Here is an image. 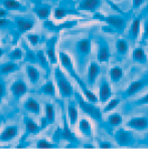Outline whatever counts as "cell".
<instances>
[{
  "label": "cell",
  "mask_w": 148,
  "mask_h": 149,
  "mask_svg": "<svg viewBox=\"0 0 148 149\" xmlns=\"http://www.w3.org/2000/svg\"><path fill=\"white\" fill-rule=\"evenodd\" d=\"M58 60H60L62 67L67 71V73H69V76H71L72 78L76 81V83L79 85L80 89L82 90L85 98H86L89 102L93 103V104H97V103L99 102V98L97 97V95H96L94 92H92L89 89V87L87 86L86 83L82 80V78L79 76V74L76 72L75 67H74V63H73V61H72L71 56H69L67 52H60V54H58Z\"/></svg>",
  "instance_id": "1"
},
{
  "label": "cell",
  "mask_w": 148,
  "mask_h": 149,
  "mask_svg": "<svg viewBox=\"0 0 148 149\" xmlns=\"http://www.w3.org/2000/svg\"><path fill=\"white\" fill-rule=\"evenodd\" d=\"M92 52V39L82 38L75 43V56L80 72H84Z\"/></svg>",
  "instance_id": "2"
},
{
  "label": "cell",
  "mask_w": 148,
  "mask_h": 149,
  "mask_svg": "<svg viewBox=\"0 0 148 149\" xmlns=\"http://www.w3.org/2000/svg\"><path fill=\"white\" fill-rule=\"evenodd\" d=\"M54 80L58 86V93L63 98H71L74 95L73 85L60 68H56L54 70Z\"/></svg>",
  "instance_id": "3"
},
{
  "label": "cell",
  "mask_w": 148,
  "mask_h": 149,
  "mask_svg": "<svg viewBox=\"0 0 148 149\" xmlns=\"http://www.w3.org/2000/svg\"><path fill=\"white\" fill-rule=\"evenodd\" d=\"M75 98L77 101L79 108L84 112L85 114H87L88 116H90L92 119L96 120V121L100 122L102 120V112L100 110V108L98 106H96V104L89 102L87 99H85L84 97L80 93H75Z\"/></svg>",
  "instance_id": "4"
},
{
  "label": "cell",
  "mask_w": 148,
  "mask_h": 149,
  "mask_svg": "<svg viewBox=\"0 0 148 149\" xmlns=\"http://www.w3.org/2000/svg\"><path fill=\"white\" fill-rule=\"evenodd\" d=\"M114 139L116 141V143L121 147H129V146L133 145L135 142L133 133L124 128H119L115 132Z\"/></svg>",
  "instance_id": "5"
},
{
  "label": "cell",
  "mask_w": 148,
  "mask_h": 149,
  "mask_svg": "<svg viewBox=\"0 0 148 149\" xmlns=\"http://www.w3.org/2000/svg\"><path fill=\"white\" fill-rule=\"evenodd\" d=\"M126 127L129 130L136 132H145L148 130V117L146 116H133L126 122Z\"/></svg>",
  "instance_id": "6"
},
{
  "label": "cell",
  "mask_w": 148,
  "mask_h": 149,
  "mask_svg": "<svg viewBox=\"0 0 148 149\" xmlns=\"http://www.w3.org/2000/svg\"><path fill=\"white\" fill-rule=\"evenodd\" d=\"M111 58V50L109 47L107 41L103 38H100L98 43V52H97V60L100 63H108Z\"/></svg>",
  "instance_id": "7"
},
{
  "label": "cell",
  "mask_w": 148,
  "mask_h": 149,
  "mask_svg": "<svg viewBox=\"0 0 148 149\" xmlns=\"http://www.w3.org/2000/svg\"><path fill=\"white\" fill-rule=\"evenodd\" d=\"M107 24L110 26L112 29L116 30V31L122 32L124 31L126 26V20L121 16H117V15H110V16L101 17Z\"/></svg>",
  "instance_id": "8"
},
{
  "label": "cell",
  "mask_w": 148,
  "mask_h": 149,
  "mask_svg": "<svg viewBox=\"0 0 148 149\" xmlns=\"http://www.w3.org/2000/svg\"><path fill=\"white\" fill-rule=\"evenodd\" d=\"M112 95H113V92H112L111 84L106 79H102L99 87V96H98L99 102H101L102 104H106L112 98Z\"/></svg>",
  "instance_id": "9"
},
{
  "label": "cell",
  "mask_w": 148,
  "mask_h": 149,
  "mask_svg": "<svg viewBox=\"0 0 148 149\" xmlns=\"http://www.w3.org/2000/svg\"><path fill=\"white\" fill-rule=\"evenodd\" d=\"M34 25H35V20L30 17L18 16L15 18V26L19 33H24V32L29 31L34 27Z\"/></svg>",
  "instance_id": "10"
},
{
  "label": "cell",
  "mask_w": 148,
  "mask_h": 149,
  "mask_svg": "<svg viewBox=\"0 0 148 149\" xmlns=\"http://www.w3.org/2000/svg\"><path fill=\"white\" fill-rule=\"evenodd\" d=\"M27 91H28V88L26 83L23 80H21V79L14 81L11 86H10V92L13 95V97L17 100L20 99L22 96H24L27 93Z\"/></svg>",
  "instance_id": "11"
},
{
  "label": "cell",
  "mask_w": 148,
  "mask_h": 149,
  "mask_svg": "<svg viewBox=\"0 0 148 149\" xmlns=\"http://www.w3.org/2000/svg\"><path fill=\"white\" fill-rule=\"evenodd\" d=\"M100 74H101V67L99 63L91 62L88 67V71H87V82L90 86H94Z\"/></svg>",
  "instance_id": "12"
},
{
  "label": "cell",
  "mask_w": 148,
  "mask_h": 149,
  "mask_svg": "<svg viewBox=\"0 0 148 149\" xmlns=\"http://www.w3.org/2000/svg\"><path fill=\"white\" fill-rule=\"evenodd\" d=\"M58 41V37L54 36L51 39H49L47 42V49H45V54H47L49 62L51 65H56L58 63V56L56 52V45Z\"/></svg>",
  "instance_id": "13"
},
{
  "label": "cell",
  "mask_w": 148,
  "mask_h": 149,
  "mask_svg": "<svg viewBox=\"0 0 148 149\" xmlns=\"http://www.w3.org/2000/svg\"><path fill=\"white\" fill-rule=\"evenodd\" d=\"M102 5L101 0H81L78 5V9L81 11L96 12Z\"/></svg>",
  "instance_id": "14"
},
{
  "label": "cell",
  "mask_w": 148,
  "mask_h": 149,
  "mask_svg": "<svg viewBox=\"0 0 148 149\" xmlns=\"http://www.w3.org/2000/svg\"><path fill=\"white\" fill-rule=\"evenodd\" d=\"M146 86V82L144 80H136L133 82L130 83V85L128 86V88L126 89L125 93V97H132V96L138 94L139 92H141L144 87Z\"/></svg>",
  "instance_id": "15"
},
{
  "label": "cell",
  "mask_w": 148,
  "mask_h": 149,
  "mask_svg": "<svg viewBox=\"0 0 148 149\" xmlns=\"http://www.w3.org/2000/svg\"><path fill=\"white\" fill-rule=\"evenodd\" d=\"M18 135V127L16 125H10L3 129L0 133V141L1 142H9L13 140Z\"/></svg>",
  "instance_id": "16"
},
{
  "label": "cell",
  "mask_w": 148,
  "mask_h": 149,
  "mask_svg": "<svg viewBox=\"0 0 148 149\" xmlns=\"http://www.w3.org/2000/svg\"><path fill=\"white\" fill-rule=\"evenodd\" d=\"M141 21H142V18L140 16L135 17V18L132 20L131 24H130L129 27V37L132 39L133 41L138 40V38L140 37L141 34Z\"/></svg>",
  "instance_id": "17"
},
{
  "label": "cell",
  "mask_w": 148,
  "mask_h": 149,
  "mask_svg": "<svg viewBox=\"0 0 148 149\" xmlns=\"http://www.w3.org/2000/svg\"><path fill=\"white\" fill-rule=\"evenodd\" d=\"M67 119H69V125L74 127L79 121V111H78V107L75 102L69 101V105H67Z\"/></svg>",
  "instance_id": "18"
},
{
  "label": "cell",
  "mask_w": 148,
  "mask_h": 149,
  "mask_svg": "<svg viewBox=\"0 0 148 149\" xmlns=\"http://www.w3.org/2000/svg\"><path fill=\"white\" fill-rule=\"evenodd\" d=\"M78 127H79L80 133L85 137H91L93 134L92 124L87 118H81L78 121Z\"/></svg>",
  "instance_id": "19"
},
{
  "label": "cell",
  "mask_w": 148,
  "mask_h": 149,
  "mask_svg": "<svg viewBox=\"0 0 148 149\" xmlns=\"http://www.w3.org/2000/svg\"><path fill=\"white\" fill-rule=\"evenodd\" d=\"M131 58L135 63H140V65H145V63H147V61H148L146 52L141 47H136V49H133V52H132V54H131Z\"/></svg>",
  "instance_id": "20"
},
{
  "label": "cell",
  "mask_w": 148,
  "mask_h": 149,
  "mask_svg": "<svg viewBox=\"0 0 148 149\" xmlns=\"http://www.w3.org/2000/svg\"><path fill=\"white\" fill-rule=\"evenodd\" d=\"M24 125H25V131H26L27 135H36L41 131L40 126L36 123L34 120H32L29 117H25L24 120Z\"/></svg>",
  "instance_id": "21"
},
{
  "label": "cell",
  "mask_w": 148,
  "mask_h": 149,
  "mask_svg": "<svg viewBox=\"0 0 148 149\" xmlns=\"http://www.w3.org/2000/svg\"><path fill=\"white\" fill-rule=\"evenodd\" d=\"M23 107H24L25 111H27L28 113L34 114V115H40V104L34 98H28L25 101Z\"/></svg>",
  "instance_id": "22"
},
{
  "label": "cell",
  "mask_w": 148,
  "mask_h": 149,
  "mask_svg": "<svg viewBox=\"0 0 148 149\" xmlns=\"http://www.w3.org/2000/svg\"><path fill=\"white\" fill-rule=\"evenodd\" d=\"M123 76H124V71L121 67L119 65H114L110 69L109 71V78H110V81L112 83H119L120 81L123 79Z\"/></svg>",
  "instance_id": "23"
},
{
  "label": "cell",
  "mask_w": 148,
  "mask_h": 149,
  "mask_svg": "<svg viewBox=\"0 0 148 149\" xmlns=\"http://www.w3.org/2000/svg\"><path fill=\"white\" fill-rule=\"evenodd\" d=\"M44 118L47 119L49 124H54L56 122V107L51 103H47L44 105Z\"/></svg>",
  "instance_id": "24"
},
{
  "label": "cell",
  "mask_w": 148,
  "mask_h": 149,
  "mask_svg": "<svg viewBox=\"0 0 148 149\" xmlns=\"http://www.w3.org/2000/svg\"><path fill=\"white\" fill-rule=\"evenodd\" d=\"M20 69V65L19 63H14V62H10V63H2L0 65V74L4 76V74H13L15 72H17Z\"/></svg>",
  "instance_id": "25"
},
{
  "label": "cell",
  "mask_w": 148,
  "mask_h": 149,
  "mask_svg": "<svg viewBox=\"0 0 148 149\" xmlns=\"http://www.w3.org/2000/svg\"><path fill=\"white\" fill-rule=\"evenodd\" d=\"M2 5L6 10H16V11H24L26 8L20 3L18 0H3Z\"/></svg>",
  "instance_id": "26"
},
{
  "label": "cell",
  "mask_w": 148,
  "mask_h": 149,
  "mask_svg": "<svg viewBox=\"0 0 148 149\" xmlns=\"http://www.w3.org/2000/svg\"><path fill=\"white\" fill-rule=\"evenodd\" d=\"M26 76L31 84H36L40 79V73L38 68L33 67L32 65H28L26 67Z\"/></svg>",
  "instance_id": "27"
},
{
  "label": "cell",
  "mask_w": 148,
  "mask_h": 149,
  "mask_svg": "<svg viewBox=\"0 0 148 149\" xmlns=\"http://www.w3.org/2000/svg\"><path fill=\"white\" fill-rule=\"evenodd\" d=\"M38 93L42 94V95H47L54 97L56 96V86H54L53 81H47V83L42 85L40 87V89L38 90Z\"/></svg>",
  "instance_id": "28"
},
{
  "label": "cell",
  "mask_w": 148,
  "mask_h": 149,
  "mask_svg": "<svg viewBox=\"0 0 148 149\" xmlns=\"http://www.w3.org/2000/svg\"><path fill=\"white\" fill-rule=\"evenodd\" d=\"M115 47H116V50L120 56H126V54L129 52L130 45L126 39L124 38H119L117 39L116 43H115Z\"/></svg>",
  "instance_id": "29"
},
{
  "label": "cell",
  "mask_w": 148,
  "mask_h": 149,
  "mask_svg": "<svg viewBox=\"0 0 148 149\" xmlns=\"http://www.w3.org/2000/svg\"><path fill=\"white\" fill-rule=\"evenodd\" d=\"M107 123L112 127H118L123 123V116L120 113H111L107 117Z\"/></svg>",
  "instance_id": "30"
},
{
  "label": "cell",
  "mask_w": 148,
  "mask_h": 149,
  "mask_svg": "<svg viewBox=\"0 0 148 149\" xmlns=\"http://www.w3.org/2000/svg\"><path fill=\"white\" fill-rule=\"evenodd\" d=\"M120 104H121L120 98H111V99L106 103L105 107H104V109H103V113H105V114L110 113V112H112L113 110H115Z\"/></svg>",
  "instance_id": "31"
},
{
  "label": "cell",
  "mask_w": 148,
  "mask_h": 149,
  "mask_svg": "<svg viewBox=\"0 0 148 149\" xmlns=\"http://www.w3.org/2000/svg\"><path fill=\"white\" fill-rule=\"evenodd\" d=\"M36 56H38V63L40 65V67L43 70H45L47 72H49V58H47V54L42 50H38L36 52Z\"/></svg>",
  "instance_id": "32"
},
{
  "label": "cell",
  "mask_w": 148,
  "mask_h": 149,
  "mask_svg": "<svg viewBox=\"0 0 148 149\" xmlns=\"http://www.w3.org/2000/svg\"><path fill=\"white\" fill-rule=\"evenodd\" d=\"M36 15H38V17L40 19H43V20H45V19H47L49 17V15H51V7L49 5H43V6H40V7H38V9H36Z\"/></svg>",
  "instance_id": "33"
},
{
  "label": "cell",
  "mask_w": 148,
  "mask_h": 149,
  "mask_svg": "<svg viewBox=\"0 0 148 149\" xmlns=\"http://www.w3.org/2000/svg\"><path fill=\"white\" fill-rule=\"evenodd\" d=\"M72 13H75V12L71 11V10H67V9H64V8H56L54 11V16L56 19L60 20V19H64L65 17H67V15L72 14Z\"/></svg>",
  "instance_id": "34"
},
{
  "label": "cell",
  "mask_w": 148,
  "mask_h": 149,
  "mask_svg": "<svg viewBox=\"0 0 148 149\" xmlns=\"http://www.w3.org/2000/svg\"><path fill=\"white\" fill-rule=\"evenodd\" d=\"M23 54H24L23 50L21 49L20 47H16V49H14L13 50H11V52H10V54H9V58H10L11 61L17 62V61L22 60Z\"/></svg>",
  "instance_id": "35"
},
{
  "label": "cell",
  "mask_w": 148,
  "mask_h": 149,
  "mask_svg": "<svg viewBox=\"0 0 148 149\" xmlns=\"http://www.w3.org/2000/svg\"><path fill=\"white\" fill-rule=\"evenodd\" d=\"M36 147L38 148H51V147H54V145L51 144V142L47 139H45V138H40L38 141Z\"/></svg>",
  "instance_id": "36"
},
{
  "label": "cell",
  "mask_w": 148,
  "mask_h": 149,
  "mask_svg": "<svg viewBox=\"0 0 148 149\" xmlns=\"http://www.w3.org/2000/svg\"><path fill=\"white\" fill-rule=\"evenodd\" d=\"M27 40L29 41V43L33 47H36V45L40 43V36L35 33H29L27 34Z\"/></svg>",
  "instance_id": "37"
},
{
  "label": "cell",
  "mask_w": 148,
  "mask_h": 149,
  "mask_svg": "<svg viewBox=\"0 0 148 149\" xmlns=\"http://www.w3.org/2000/svg\"><path fill=\"white\" fill-rule=\"evenodd\" d=\"M12 27V21L10 19H7L5 17L0 18V29H8Z\"/></svg>",
  "instance_id": "38"
},
{
  "label": "cell",
  "mask_w": 148,
  "mask_h": 149,
  "mask_svg": "<svg viewBox=\"0 0 148 149\" xmlns=\"http://www.w3.org/2000/svg\"><path fill=\"white\" fill-rule=\"evenodd\" d=\"M25 56H26V60L28 61V62H30L32 63H38V56H36L35 52H33L32 50L26 49V54H25Z\"/></svg>",
  "instance_id": "39"
},
{
  "label": "cell",
  "mask_w": 148,
  "mask_h": 149,
  "mask_svg": "<svg viewBox=\"0 0 148 149\" xmlns=\"http://www.w3.org/2000/svg\"><path fill=\"white\" fill-rule=\"evenodd\" d=\"M142 40L146 41L148 40V18L145 19L143 22V27H142Z\"/></svg>",
  "instance_id": "40"
},
{
  "label": "cell",
  "mask_w": 148,
  "mask_h": 149,
  "mask_svg": "<svg viewBox=\"0 0 148 149\" xmlns=\"http://www.w3.org/2000/svg\"><path fill=\"white\" fill-rule=\"evenodd\" d=\"M136 105H139V106H142V105H148V93L144 94L142 97L139 98V99L136 101Z\"/></svg>",
  "instance_id": "41"
},
{
  "label": "cell",
  "mask_w": 148,
  "mask_h": 149,
  "mask_svg": "<svg viewBox=\"0 0 148 149\" xmlns=\"http://www.w3.org/2000/svg\"><path fill=\"white\" fill-rule=\"evenodd\" d=\"M145 0H132V7L133 9H139L143 5Z\"/></svg>",
  "instance_id": "42"
},
{
  "label": "cell",
  "mask_w": 148,
  "mask_h": 149,
  "mask_svg": "<svg viewBox=\"0 0 148 149\" xmlns=\"http://www.w3.org/2000/svg\"><path fill=\"white\" fill-rule=\"evenodd\" d=\"M6 95V85L3 81L0 80V98H3Z\"/></svg>",
  "instance_id": "43"
},
{
  "label": "cell",
  "mask_w": 148,
  "mask_h": 149,
  "mask_svg": "<svg viewBox=\"0 0 148 149\" xmlns=\"http://www.w3.org/2000/svg\"><path fill=\"white\" fill-rule=\"evenodd\" d=\"M100 148H112L113 147V144L111 142H108V141H102L99 145Z\"/></svg>",
  "instance_id": "44"
},
{
  "label": "cell",
  "mask_w": 148,
  "mask_h": 149,
  "mask_svg": "<svg viewBox=\"0 0 148 149\" xmlns=\"http://www.w3.org/2000/svg\"><path fill=\"white\" fill-rule=\"evenodd\" d=\"M106 1H107L108 3L110 4V6H111V7H112L114 10H116V11H117V12H119V13H122V10L120 9V8L118 7V6H116L114 3H113V2H112V0H106Z\"/></svg>",
  "instance_id": "45"
},
{
  "label": "cell",
  "mask_w": 148,
  "mask_h": 149,
  "mask_svg": "<svg viewBox=\"0 0 148 149\" xmlns=\"http://www.w3.org/2000/svg\"><path fill=\"white\" fill-rule=\"evenodd\" d=\"M47 125H49V123H47V119H45L44 117L41 118V119H40V128H41V129H44L45 127L47 126Z\"/></svg>",
  "instance_id": "46"
},
{
  "label": "cell",
  "mask_w": 148,
  "mask_h": 149,
  "mask_svg": "<svg viewBox=\"0 0 148 149\" xmlns=\"http://www.w3.org/2000/svg\"><path fill=\"white\" fill-rule=\"evenodd\" d=\"M7 15V10L4 8V9H0V18L2 17H5Z\"/></svg>",
  "instance_id": "47"
},
{
  "label": "cell",
  "mask_w": 148,
  "mask_h": 149,
  "mask_svg": "<svg viewBox=\"0 0 148 149\" xmlns=\"http://www.w3.org/2000/svg\"><path fill=\"white\" fill-rule=\"evenodd\" d=\"M83 147H84V148H95V146L92 145V144H85Z\"/></svg>",
  "instance_id": "48"
},
{
  "label": "cell",
  "mask_w": 148,
  "mask_h": 149,
  "mask_svg": "<svg viewBox=\"0 0 148 149\" xmlns=\"http://www.w3.org/2000/svg\"><path fill=\"white\" fill-rule=\"evenodd\" d=\"M4 54V50L2 49H0V58H1L2 56H3Z\"/></svg>",
  "instance_id": "49"
},
{
  "label": "cell",
  "mask_w": 148,
  "mask_h": 149,
  "mask_svg": "<svg viewBox=\"0 0 148 149\" xmlns=\"http://www.w3.org/2000/svg\"><path fill=\"white\" fill-rule=\"evenodd\" d=\"M1 100H2V99H1V98H0V103H1Z\"/></svg>",
  "instance_id": "50"
},
{
  "label": "cell",
  "mask_w": 148,
  "mask_h": 149,
  "mask_svg": "<svg viewBox=\"0 0 148 149\" xmlns=\"http://www.w3.org/2000/svg\"><path fill=\"white\" fill-rule=\"evenodd\" d=\"M115 1H120V0H115Z\"/></svg>",
  "instance_id": "51"
},
{
  "label": "cell",
  "mask_w": 148,
  "mask_h": 149,
  "mask_svg": "<svg viewBox=\"0 0 148 149\" xmlns=\"http://www.w3.org/2000/svg\"><path fill=\"white\" fill-rule=\"evenodd\" d=\"M0 125H1V121H0Z\"/></svg>",
  "instance_id": "52"
}]
</instances>
